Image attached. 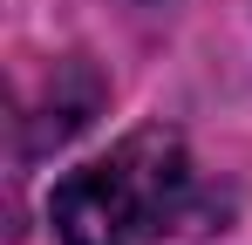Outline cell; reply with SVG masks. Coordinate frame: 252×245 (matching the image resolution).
Wrapping results in <instances>:
<instances>
[{
	"label": "cell",
	"instance_id": "7a4b0ae2",
	"mask_svg": "<svg viewBox=\"0 0 252 245\" xmlns=\"http://www.w3.org/2000/svg\"><path fill=\"white\" fill-rule=\"evenodd\" d=\"M95 109H102V75L89 61H55V75L41 82V95L21 109V157H41L55 143H68Z\"/></svg>",
	"mask_w": 252,
	"mask_h": 245
},
{
	"label": "cell",
	"instance_id": "6da1fadb",
	"mask_svg": "<svg viewBox=\"0 0 252 245\" xmlns=\"http://www.w3.org/2000/svg\"><path fill=\"white\" fill-rule=\"evenodd\" d=\"M55 232L62 245H157L170 232H211L225 198L211 204L191 177L177 129H129L109 157L82 163L55 184Z\"/></svg>",
	"mask_w": 252,
	"mask_h": 245
}]
</instances>
